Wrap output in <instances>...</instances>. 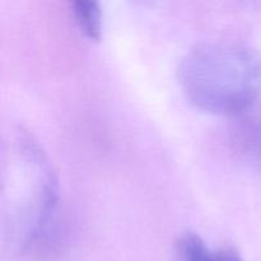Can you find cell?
I'll return each instance as SVG.
<instances>
[{"instance_id": "cell-1", "label": "cell", "mask_w": 261, "mask_h": 261, "mask_svg": "<svg viewBox=\"0 0 261 261\" xmlns=\"http://www.w3.org/2000/svg\"><path fill=\"white\" fill-rule=\"evenodd\" d=\"M180 82L189 101L203 111L242 114L261 92V58L256 51L229 42L203 43L181 61Z\"/></svg>"}, {"instance_id": "cell-5", "label": "cell", "mask_w": 261, "mask_h": 261, "mask_svg": "<svg viewBox=\"0 0 261 261\" xmlns=\"http://www.w3.org/2000/svg\"><path fill=\"white\" fill-rule=\"evenodd\" d=\"M216 261H242L240 255L232 249H221L214 254Z\"/></svg>"}, {"instance_id": "cell-3", "label": "cell", "mask_w": 261, "mask_h": 261, "mask_svg": "<svg viewBox=\"0 0 261 261\" xmlns=\"http://www.w3.org/2000/svg\"><path fill=\"white\" fill-rule=\"evenodd\" d=\"M73 12L82 32L88 38L98 41L102 33V12L98 3L92 0H76Z\"/></svg>"}, {"instance_id": "cell-4", "label": "cell", "mask_w": 261, "mask_h": 261, "mask_svg": "<svg viewBox=\"0 0 261 261\" xmlns=\"http://www.w3.org/2000/svg\"><path fill=\"white\" fill-rule=\"evenodd\" d=\"M177 247L181 261H216L205 242L195 233H186L181 237Z\"/></svg>"}, {"instance_id": "cell-2", "label": "cell", "mask_w": 261, "mask_h": 261, "mask_svg": "<svg viewBox=\"0 0 261 261\" xmlns=\"http://www.w3.org/2000/svg\"><path fill=\"white\" fill-rule=\"evenodd\" d=\"M232 129V144L241 154L254 160H261V107H250L237 115Z\"/></svg>"}]
</instances>
